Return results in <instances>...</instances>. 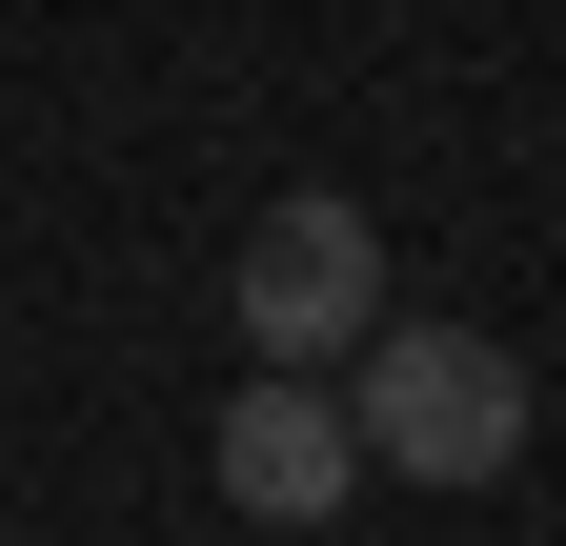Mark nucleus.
<instances>
[{"label":"nucleus","instance_id":"1","mask_svg":"<svg viewBox=\"0 0 566 546\" xmlns=\"http://www.w3.org/2000/svg\"><path fill=\"white\" fill-rule=\"evenodd\" d=\"M344 426H365V486H506L526 465V365H506V324H365Z\"/></svg>","mask_w":566,"mask_h":546},{"label":"nucleus","instance_id":"2","mask_svg":"<svg viewBox=\"0 0 566 546\" xmlns=\"http://www.w3.org/2000/svg\"><path fill=\"white\" fill-rule=\"evenodd\" d=\"M223 324H243V365H344V345L385 324V223H365L344 182H283L263 223H243Z\"/></svg>","mask_w":566,"mask_h":546},{"label":"nucleus","instance_id":"3","mask_svg":"<svg viewBox=\"0 0 566 546\" xmlns=\"http://www.w3.org/2000/svg\"><path fill=\"white\" fill-rule=\"evenodd\" d=\"M202 465H223L243 526H324L344 486H365V426H344L324 365H243V405H223V445H202Z\"/></svg>","mask_w":566,"mask_h":546}]
</instances>
